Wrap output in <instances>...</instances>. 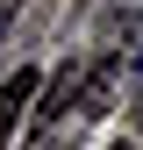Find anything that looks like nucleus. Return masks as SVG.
<instances>
[{"instance_id": "obj_1", "label": "nucleus", "mask_w": 143, "mask_h": 150, "mask_svg": "<svg viewBox=\"0 0 143 150\" xmlns=\"http://www.w3.org/2000/svg\"><path fill=\"white\" fill-rule=\"evenodd\" d=\"M29 100H36V71L22 64L14 79H0V150L14 143V129H22V115H29Z\"/></svg>"}, {"instance_id": "obj_2", "label": "nucleus", "mask_w": 143, "mask_h": 150, "mask_svg": "<svg viewBox=\"0 0 143 150\" xmlns=\"http://www.w3.org/2000/svg\"><path fill=\"white\" fill-rule=\"evenodd\" d=\"M115 79H122V64H100L93 79L79 86V115H107V100H115Z\"/></svg>"}, {"instance_id": "obj_3", "label": "nucleus", "mask_w": 143, "mask_h": 150, "mask_svg": "<svg viewBox=\"0 0 143 150\" xmlns=\"http://www.w3.org/2000/svg\"><path fill=\"white\" fill-rule=\"evenodd\" d=\"M129 79H143V50H136V57H129Z\"/></svg>"}, {"instance_id": "obj_4", "label": "nucleus", "mask_w": 143, "mask_h": 150, "mask_svg": "<svg viewBox=\"0 0 143 150\" xmlns=\"http://www.w3.org/2000/svg\"><path fill=\"white\" fill-rule=\"evenodd\" d=\"M115 150H136V143H129V136H122V143H115Z\"/></svg>"}]
</instances>
